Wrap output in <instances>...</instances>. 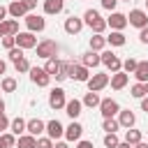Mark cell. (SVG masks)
I'll return each instance as SVG.
<instances>
[{
  "mask_svg": "<svg viewBox=\"0 0 148 148\" xmlns=\"http://www.w3.org/2000/svg\"><path fill=\"white\" fill-rule=\"evenodd\" d=\"M83 25H88L92 30V35H102L106 30V18H102L97 9H88L83 14Z\"/></svg>",
  "mask_w": 148,
  "mask_h": 148,
  "instance_id": "obj_1",
  "label": "cell"
},
{
  "mask_svg": "<svg viewBox=\"0 0 148 148\" xmlns=\"http://www.w3.org/2000/svg\"><path fill=\"white\" fill-rule=\"evenodd\" d=\"M35 49H37V58H44V60L56 58V53H58V44L53 39H42Z\"/></svg>",
  "mask_w": 148,
  "mask_h": 148,
  "instance_id": "obj_2",
  "label": "cell"
},
{
  "mask_svg": "<svg viewBox=\"0 0 148 148\" xmlns=\"http://www.w3.org/2000/svg\"><path fill=\"white\" fill-rule=\"evenodd\" d=\"M99 58H102V65H104L109 72H113V74H116V72H120V69H123V60H120L113 51H102V53H99Z\"/></svg>",
  "mask_w": 148,
  "mask_h": 148,
  "instance_id": "obj_3",
  "label": "cell"
},
{
  "mask_svg": "<svg viewBox=\"0 0 148 148\" xmlns=\"http://www.w3.org/2000/svg\"><path fill=\"white\" fill-rule=\"evenodd\" d=\"M88 83V90L90 92H99V90H104L106 86H109V74H90V79L86 81Z\"/></svg>",
  "mask_w": 148,
  "mask_h": 148,
  "instance_id": "obj_4",
  "label": "cell"
},
{
  "mask_svg": "<svg viewBox=\"0 0 148 148\" xmlns=\"http://www.w3.org/2000/svg\"><path fill=\"white\" fill-rule=\"evenodd\" d=\"M118 111H120V104H118L116 99L106 97V99L99 102V113H102V118H116Z\"/></svg>",
  "mask_w": 148,
  "mask_h": 148,
  "instance_id": "obj_5",
  "label": "cell"
},
{
  "mask_svg": "<svg viewBox=\"0 0 148 148\" xmlns=\"http://www.w3.org/2000/svg\"><path fill=\"white\" fill-rule=\"evenodd\" d=\"M127 23L130 25H134V28H146L148 25V12H143V9H132L130 14H127Z\"/></svg>",
  "mask_w": 148,
  "mask_h": 148,
  "instance_id": "obj_6",
  "label": "cell"
},
{
  "mask_svg": "<svg viewBox=\"0 0 148 148\" xmlns=\"http://www.w3.org/2000/svg\"><path fill=\"white\" fill-rule=\"evenodd\" d=\"M25 25H28V32L35 35V32H42L46 28V21L39 14H25Z\"/></svg>",
  "mask_w": 148,
  "mask_h": 148,
  "instance_id": "obj_7",
  "label": "cell"
},
{
  "mask_svg": "<svg viewBox=\"0 0 148 148\" xmlns=\"http://www.w3.org/2000/svg\"><path fill=\"white\" fill-rule=\"evenodd\" d=\"M30 81L39 88H46L51 83V76L44 72V67H30Z\"/></svg>",
  "mask_w": 148,
  "mask_h": 148,
  "instance_id": "obj_8",
  "label": "cell"
},
{
  "mask_svg": "<svg viewBox=\"0 0 148 148\" xmlns=\"http://www.w3.org/2000/svg\"><path fill=\"white\" fill-rule=\"evenodd\" d=\"M65 104H67L65 90H62V88H53V90L49 92V106L58 111V109H65Z\"/></svg>",
  "mask_w": 148,
  "mask_h": 148,
  "instance_id": "obj_9",
  "label": "cell"
},
{
  "mask_svg": "<svg viewBox=\"0 0 148 148\" xmlns=\"http://www.w3.org/2000/svg\"><path fill=\"white\" fill-rule=\"evenodd\" d=\"M106 25H109L111 30L123 32V28L127 25V16H125V14H120V12H111V14H109V18H106Z\"/></svg>",
  "mask_w": 148,
  "mask_h": 148,
  "instance_id": "obj_10",
  "label": "cell"
},
{
  "mask_svg": "<svg viewBox=\"0 0 148 148\" xmlns=\"http://www.w3.org/2000/svg\"><path fill=\"white\" fill-rule=\"evenodd\" d=\"M14 39H16V46H18V49H23V51H25V49H35V46H37V37H35L32 32H18Z\"/></svg>",
  "mask_w": 148,
  "mask_h": 148,
  "instance_id": "obj_11",
  "label": "cell"
},
{
  "mask_svg": "<svg viewBox=\"0 0 148 148\" xmlns=\"http://www.w3.org/2000/svg\"><path fill=\"white\" fill-rule=\"evenodd\" d=\"M69 76H72L74 81L86 83V81L90 79V69H88V67H83V65H74V62H69Z\"/></svg>",
  "mask_w": 148,
  "mask_h": 148,
  "instance_id": "obj_12",
  "label": "cell"
},
{
  "mask_svg": "<svg viewBox=\"0 0 148 148\" xmlns=\"http://www.w3.org/2000/svg\"><path fill=\"white\" fill-rule=\"evenodd\" d=\"M46 134H49L51 141L62 139V136H65V127H62V123H60V120H49V123H46Z\"/></svg>",
  "mask_w": 148,
  "mask_h": 148,
  "instance_id": "obj_13",
  "label": "cell"
},
{
  "mask_svg": "<svg viewBox=\"0 0 148 148\" xmlns=\"http://www.w3.org/2000/svg\"><path fill=\"white\" fill-rule=\"evenodd\" d=\"M42 132H46V123H44V120H39V118L25 120V134H32V136L37 139Z\"/></svg>",
  "mask_w": 148,
  "mask_h": 148,
  "instance_id": "obj_14",
  "label": "cell"
},
{
  "mask_svg": "<svg viewBox=\"0 0 148 148\" xmlns=\"http://www.w3.org/2000/svg\"><path fill=\"white\" fill-rule=\"evenodd\" d=\"M18 35V21L16 18H7L0 23V37H16Z\"/></svg>",
  "mask_w": 148,
  "mask_h": 148,
  "instance_id": "obj_15",
  "label": "cell"
},
{
  "mask_svg": "<svg viewBox=\"0 0 148 148\" xmlns=\"http://www.w3.org/2000/svg\"><path fill=\"white\" fill-rule=\"evenodd\" d=\"M81 30H83V18H79V16L65 18V32L67 35H79Z\"/></svg>",
  "mask_w": 148,
  "mask_h": 148,
  "instance_id": "obj_16",
  "label": "cell"
},
{
  "mask_svg": "<svg viewBox=\"0 0 148 148\" xmlns=\"http://www.w3.org/2000/svg\"><path fill=\"white\" fill-rule=\"evenodd\" d=\"M127 81H130V74H125L123 69L109 76V83H111V88H113V90H123V88L127 86Z\"/></svg>",
  "mask_w": 148,
  "mask_h": 148,
  "instance_id": "obj_17",
  "label": "cell"
},
{
  "mask_svg": "<svg viewBox=\"0 0 148 148\" xmlns=\"http://www.w3.org/2000/svg\"><path fill=\"white\" fill-rule=\"evenodd\" d=\"M118 123H120V127H125V130H130V127H134V123H136V116L130 111V109H120L118 111V118H116Z\"/></svg>",
  "mask_w": 148,
  "mask_h": 148,
  "instance_id": "obj_18",
  "label": "cell"
},
{
  "mask_svg": "<svg viewBox=\"0 0 148 148\" xmlns=\"http://www.w3.org/2000/svg\"><path fill=\"white\" fill-rule=\"evenodd\" d=\"M81 134H83V125L76 123V120H72L69 127H65V139H67V141H79Z\"/></svg>",
  "mask_w": 148,
  "mask_h": 148,
  "instance_id": "obj_19",
  "label": "cell"
},
{
  "mask_svg": "<svg viewBox=\"0 0 148 148\" xmlns=\"http://www.w3.org/2000/svg\"><path fill=\"white\" fill-rule=\"evenodd\" d=\"M81 65L90 69V67L102 65V58H99V53H97V51H86V53H81Z\"/></svg>",
  "mask_w": 148,
  "mask_h": 148,
  "instance_id": "obj_20",
  "label": "cell"
},
{
  "mask_svg": "<svg viewBox=\"0 0 148 148\" xmlns=\"http://www.w3.org/2000/svg\"><path fill=\"white\" fill-rule=\"evenodd\" d=\"M7 14H9L12 18H25L28 9L23 7V2H21V0H14V2H9V7H7Z\"/></svg>",
  "mask_w": 148,
  "mask_h": 148,
  "instance_id": "obj_21",
  "label": "cell"
},
{
  "mask_svg": "<svg viewBox=\"0 0 148 148\" xmlns=\"http://www.w3.org/2000/svg\"><path fill=\"white\" fill-rule=\"evenodd\" d=\"M81 109H83V104H81V99H76V97L65 104V113H67L72 120H76V118L81 116Z\"/></svg>",
  "mask_w": 148,
  "mask_h": 148,
  "instance_id": "obj_22",
  "label": "cell"
},
{
  "mask_svg": "<svg viewBox=\"0 0 148 148\" xmlns=\"http://www.w3.org/2000/svg\"><path fill=\"white\" fill-rule=\"evenodd\" d=\"M65 9V0H44V14H60Z\"/></svg>",
  "mask_w": 148,
  "mask_h": 148,
  "instance_id": "obj_23",
  "label": "cell"
},
{
  "mask_svg": "<svg viewBox=\"0 0 148 148\" xmlns=\"http://www.w3.org/2000/svg\"><path fill=\"white\" fill-rule=\"evenodd\" d=\"M134 76H136V83H146V81H148V60H141V62H136Z\"/></svg>",
  "mask_w": 148,
  "mask_h": 148,
  "instance_id": "obj_24",
  "label": "cell"
},
{
  "mask_svg": "<svg viewBox=\"0 0 148 148\" xmlns=\"http://www.w3.org/2000/svg\"><path fill=\"white\" fill-rule=\"evenodd\" d=\"M125 35L123 32H118V30H111V35L106 37V44H111V46H125Z\"/></svg>",
  "mask_w": 148,
  "mask_h": 148,
  "instance_id": "obj_25",
  "label": "cell"
},
{
  "mask_svg": "<svg viewBox=\"0 0 148 148\" xmlns=\"http://www.w3.org/2000/svg\"><path fill=\"white\" fill-rule=\"evenodd\" d=\"M99 102H102V99H99V95H97V92H90V90H88V92H86V97L81 99V104H83V106H88V109L99 106Z\"/></svg>",
  "mask_w": 148,
  "mask_h": 148,
  "instance_id": "obj_26",
  "label": "cell"
},
{
  "mask_svg": "<svg viewBox=\"0 0 148 148\" xmlns=\"http://www.w3.org/2000/svg\"><path fill=\"white\" fill-rule=\"evenodd\" d=\"M9 130H12V134H14V136L25 134V120H23V118H14V120L9 123Z\"/></svg>",
  "mask_w": 148,
  "mask_h": 148,
  "instance_id": "obj_27",
  "label": "cell"
},
{
  "mask_svg": "<svg viewBox=\"0 0 148 148\" xmlns=\"http://www.w3.org/2000/svg\"><path fill=\"white\" fill-rule=\"evenodd\" d=\"M16 146L18 148H37V139L32 134H21L18 141H16Z\"/></svg>",
  "mask_w": 148,
  "mask_h": 148,
  "instance_id": "obj_28",
  "label": "cell"
},
{
  "mask_svg": "<svg viewBox=\"0 0 148 148\" xmlns=\"http://www.w3.org/2000/svg\"><path fill=\"white\" fill-rule=\"evenodd\" d=\"M44 72H46L49 76H56V74L60 72V60H58V58H49L46 65H44Z\"/></svg>",
  "mask_w": 148,
  "mask_h": 148,
  "instance_id": "obj_29",
  "label": "cell"
},
{
  "mask_svg": "<svg viewBox=\"0 0 148 148\" xmlns=\"http://www.w3.org/2000/svg\"><path fill=\"white\" fill-rule=\"evenodd\" d=\"M102 130H104L106 134H116V132L120 130V123H118L116 118H104V123H102Z\"/></svg>",
  "mask_w": 148,
  "mask_h": 148,
  "instance_id": "obj_30",
  "label": "cell"
},
{
  "mask_svg": "<svg viewBox=\"0 0 148 148\" xmlns=\"http://www.w3.org/2000/svg\"><path fill=\"white\" fill-rule=\"evenodd\" d=\"M125 141H127L130 146H136V143L143 141V139H141V132H139V130L130 127V130H125Z\"/></svg>",
  "mask_w": 148,
  "mask_h": 148,
  "instance_id": "obj_31",
  "label": "cell"
},
{
  "mask_svg": "<svg viewBox=\"0 0 148 148\" xmlns=\"http://www.w3.org/2000/svg\"><path fill=\"white\" fill-rule=\"evenodd\" d=\"M104 46H106V37H102V35H92L90 37V51H97L99 53Z\"/></svg>",
  "mask_w": 148,
  "mask_h": 148,
  "instance_id": "obj_32",
  "label": "cell"
},
{
  "mask_svg": "<svg viewBox=\"0 0 148 148\" xmlns=\"http://www.w3.org/2000/svg\"><path fill=\"white\" fill-rule=\"evenodd\" d=\"M16 79H12V76H5L2 79V83H0V88H2V92H14L16 90Z\"/></svg>",
  "mask_w": 148,
  "mask_h": 148,
  "instance_id": "obj_33",
  "label": "cell"
},
{
  "mask_svg": "<svg viewBox=\"0 0 148 148\" xmlns=\"http://www.w3.org/2000/svg\"><path fill=\"white\" fill-rule=\"evenodd\" d=\"M69 76V62L67 60H60V72L56 74V81H65Z\"/></svg>",
  "mask_w": 148,
  "mask_h": 148,
  "instance_id": "obj_34",
  "label": "cell"
},
{
  "mask_svg": "<svg viewBox=\"0 0 148 148\" xmlns=\"http://www.w3.org/2000/svg\"><path fill=\"white\" fill-rule=\"evenodd\" d=\"M130 95H132V97H136V99L146 97V86H143V83H134V86H132V90H130Z\"/></svg>",
  "mask_w": 148,
  "mask_h": 148,
  "instance_id": "obj_35",
  "label": "cell"
},
{
  "mask_svg": "<svg viewBox=\"0 0 148 148\" xmlns=\"http://www.w3.org/2000/svg\"><path fill=\"white\" fill-rule=\"evenodd\" d=\"M136 62H139V60H134V58H127V60H123V72H125V74H134V69H136Z\"/></svg>",
  "mask_w": 148,
  "mask_h": 148,
  "instance_id": "obj_36",
  "label": "cell"
},
{
  "mask_svg": "<svg viewBox=\"0 0 148 148\" xmlns=\"http://www.w3.org/2000/svg\"><path fill=\"white\" fill-rule=\"evenodd\" d=\"M7 56H9V60H12V62H16V60H21V58H25V56H23V49H18V46H14V49H9V51H7Z\"/></svg>",
  "mask_w": 148,
  "mask_h": 148,
  "instance_id": "obj_37",
  "label": "cell"
},
{
  "mask_svg": "<svg viewBox=\"0 0 148 148\" xmlns=\"http://www.w3.org/2000/svg\"><path fill=\"white\" fill-rule=\"evenodd\" d=\"M118 143H120L118 134H104V146H106V148H116Z\"/></svg>",
  "mask_w": 148,
  "mask_h": 148,
  "instance_id": "obj_38",
  "label": "cell"
},
{
  "mask_svg": "<svg viewBox=\"0 0 148 148\" xmlns=\"http://www.w3.org/2000/svg\"><path fill=\"white\" fill-rule=\"evenodd\" d=\"M14 67H16V72H30V62H28V58H21V60H16L14 62Z\"/></svg>",
  "mask_w": 148,
  "mask_h": 148,
  "instance_id": "obj_39",
  "label": "cell"
},
{
  "mask_svg": "<svg viewBox=\"0 0 148 148\" xmlns=\"http://www.w3.org/2000/svg\"><path fill=\"white\" fill-rule=\"evenodd\" d=\"M0 141L5 143V148H12V146H16V139H14V134H7V132H2V134H0Z\"/></svg>",
  "mask_w": 148,
  "mask_h": 148,
  "instance_id": "obj_40",
  "label": "cell"
},
{
  "mask_svg": "<svg viewBox=\"0 0 148 148\" xmlns=\"http://www.w3.org/2000/svg\"><path fill=\"white\" fill-rule=\"evenodd\" d=\"M37 148H53V141L49 136H37Z\"/></svg>",
  "mask_w": 148,
  "mask_h": 148,
  "instance_id": "obj_41",
  "label": "cell"
},
{
  "mask_svg": "<svg viewBox=\"0 0 148 148\" xmlns=\"http://www.w3.org/2000/svg\"><path fill=\"white\" fill-rule=\"evenodd\" d=\"M99 5H102L104 9H109V12H116V5H118V0H99Z\"/></svg>",
  "mask_w": 148,
  "mask_h": 148,
  "instance_id": "obj_42",
  "label": "cell"
},
{
  "mask_svg": "<svg viewBox=\"0 0 148 148\" xmlns=\"http://www.w3.org/2000/svg\"><path fill=\"white\" fill-rule=\"evenodd\" d=\"M2 46L9 51V49H14V46H16V39H14V37H2Z\"/></svg>",
  "mask_w": 148,
  "mask_h": 148,
  "instance_id": "obj_43",
  "label": "cell"
},
{
  "mask_svg": "<svg viewBox=\"0 0 148 148\" xmlns=\"http://www.w3.org/2000/svg\"><path fill=\"white\" fill-rule=\"evenodd\" d=\"M139 42H141V44H148V25L139 30Z\"/></svg>",
  "mask_w": 148,
  "mask_h": 148,
  "instance_id": "obj_44",
  "label": "cell"
},
{
  "mask_svg": "<svg viewBox=\"0 0 148 148\" xmlns=\"http://www.w3.org/2000/svg\"><path fill=\"white\" fill-rule=\"evenodd\" d=\"M21 2H23V7L28 9V14H30V12L37 7V0H21Z\"/></svg>",
  "mask_w": 148,
  "mask_h": 148,
  "instance_id": "obj_45",
  "label": "cell"
},
{
  "mask_svg": "<svg viewBox=\"0 0 148 148\" xmlns=\"http://www.w3.org/2000/svg\"><path fill=\"white\" fill-rule=\"evenodd\" d=\"M7 127H9V120H7V116H5V113H0V134H2Z\"/></svg>",
  "mask_w": 148,
  "mask_h": 148,
  "instance_id": "obj_46",
  "label": "cell"
},
{
  "mask_svg": "<svg viewBox=\"0 0 148 148\" xmlns=\"http://www.w3.org/2000/svg\"><path fill=\"white\" fill-rule=\"evenodd\" d=\"M76 148H95V146H92V141H83V139H79V141H76Z\"/></svg>",
  "mask_w": 148,
  "mask_h": 148,
  "instance_id": "obj_47",
  "label": "cell"
},
{
  "mask_svg": "<svg viewBox=\"0 0 148 148\" xmlns=\"http://www.w3.org/2000/svg\"><path fill=\"white\" fill-rule=\"evenodd\" d=\"M2 21H7V7L5 5H0V23Z\"/></svg>",
  "mask_w": 148,
  "mask_h": 148,
  "instance_id": "obj_48",
  "label": "cell"
},
{
  "mask_svg": "<svg viewBox=\"0 0 148 148\" xmlns=\"http://www.w3.org/2000/svg\"><path fill=\"white\" fill-rule=\"evenodd\" d=\"M141 111H146V113H148V95H146V97H141Z\"/></svg>",
  "mask_w": 148,
  "mask_h": 148,
  "instance_id": "obj_49",
  "label": "cell"
},
{
  "mask_svg": "<svg viewBox=\"0 0 148 148\" xmlns=\"http://www.w3.org/2000/svg\"><path fill=\"white\" fill-rule=\"evenodd\" d=\"M53 148H69V143H67V141H56Z\"/></svg>",
  "mask_w": 148,
  "mask_h": 148,
  "instance_id": "obj_50",
  "label": "cell"
},
{
  "mask_svg": "<svg viewBox=\"0 0 148 148\" xmlns=\"http://www.w3.org/2000/svg\"><path fill=\"white\" fill-rule=\"evenodd\" d=\"M116 148H132V146H130V143H127V141H120V143H118V146H116Z\"/></svg>",
  "mask_w": 148,
  "mask_h": 148,
  "instance_id": "obj_51",
  "label": "cell"
},
{
  "mask_svg": "<svg viewBox=\"0 0 148 148\" xmlns=\"http://www.w3.org/2000/svg\"><path fill=\"white\" fill-rule=\"evenodd\" d=\"M5 69H7V62H5V60H0V74H5Z\"/></svg>",
  "mask_w": 148,
  "mask_h": 148,
  "instance_id": "obj_52",
  "label": "cell"
},
{
  "mask_svg": "<svg viewBox=\"0 0 148 148\" xmlns=\"http://www.w3.org/2000/svg\"><path fill=\"white\" fill-rule=\"evenodd\" d=\"M134 148H148V143H146V141H139V143H136Z\"/></svg>",
  "mask_w": 148,
  "mask_h": 148,
  "instance_id": "obj_53",
  "label": "cell"
},
{
  "mask_svg": "<svg viewBox=\"0 0 148 148\" xmlns=\"http://www.w3.org/2000/svg\"><path fill=\"white\" fill-rule=\"evenodd\" d=\"M0 113H5V99H0Z\"/></svg>",
  "mask_w": 148,
  "mask_h": 148,
  "instance_id": "obj_54",
  "label": "cell"
},
{
  "mask_svg": "<svg viewBox=\"0 0 148 148\" xmlns=\"http://www.w3.org/2000/svg\"><path fill=\"white\" fill-rule=\"evenodd\" d=\"M143 86H146V95H148V81H146V83H143Z\"/></svg>",
  "mask_w": 148,
  "mask_h": 148,
  "instance_id": "obj_55",
  "label": "cell"
},
{
  "mask_svg": "<svg viewBox=\"0 0 148 148\" xmlns=\"http://www.w3.org/2000/svg\"><path fill=\"white\" fill-rule=\"evenodd\" d=\"M118 2H120V0H118ZM123 2H132V0H123Z\"/></svg>",
  "mask_w": 148,
  "mask_h": 148,
  "instance_id": "obj_56",
  "label": "cell"
},
{
  "mask_svg": "<svg viewBox=\"0 0 148 148\" xmlns=\"http://www.w3.org/2000/svg\"><path fill=\"white\" fill-rule=\"evenodd\" d=\"M0 148H5V143H2V141H0Z\"/></svg>",
  "mask_w": 148,
  "mask_h": 148,
  "instance_id": "obj_57",
  "label": "cell"
},
{
  "mask_svg": "<svg viewBox=\"0 0 148 148\" xmlns=\"http://www.w3.org/2000/svg\"><path fill=\"white\" fill-rule=\"evenodd\" d=\"M146 9H148V0H146Z\"/></svg>",
  "mask_w": 148,
  "mask_h": 148,
  "instance_id": "obj_58",
  "label": "cell"
}]
</instances>
